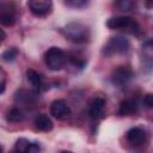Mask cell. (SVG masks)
Instances as JSON below:
<instances>
[{"instance_id":"obj_3","label":"cell","mask_w":153,"mask_h":153,"mask_svg":"<svg viewBox=\"0 0 153 153\" xmlns=\"http://www.w3.org/2000/svg\"><path fill=\"white\" fill-rule=\"evenodd\" d=\"M130 49V43L124 36H114L109 38L102 49V54L106 57L127 54Z\"/></svg>"},{"instance_id":"obj_25","label":"cell","mask_w":153,"mask_h":153,"mask_svg":"<svg viewBox=\"0 0 153 153\" xmlns=\"http://www.w3.org/2000/svg\"><path fill=\"white\" fill-rule=\"evenodd\" d=\"M151 1H152V0H148V1H147V7H148V8L152 7V6H151Z\"/></svg>"},{"instance_id":"obj_6","label":"cell","mask_w":153,"mask_h":153,"mask_svg":"<svg viewBox=\"0 0 153 153\" xmlns=\"http://www.w3.org/2000/svg\"><path fill=\"white\" fill-rule=\"evenodd\" d=\"M126 139L133 148H142L148 143V133L142 127H133L127 131Z\"/></svg>"},{"instance_id":"obj_2","label":"cell","mask_w":153,"mask_h":153,"mask_svg":"<svg viewBox=\"0 0 153 153\" xmlns=\"http://www.w3.org/2000/svg\"><path fill=\"white\" fill-rule=\"evenodd\" d=\"M106 26L110 30H117L122 31L129 35H137L140 32V25L139 23L128 16H118V17H111L106 20Z\"/></svg>"},{"instance_id":"obj_11","label":"cell","mask_w":153,"mask_h":153,"mask_svg":"<svg viewBox=\"0 0 153 153\" xmlns=\"http://www.w3.org/2000/svg\"><path fill=\"white\" fill-rule=\"evenodd\" d=\"M105 105H106V102L104 98L102 97L93 98L88 104V109H87L88 116L96 121L103 118L105 115Z\"/></svg>"},{"instance_id":"obj_20","label":"cell","mask_w":153,"mask_h":153,"mask_svg":"<svg viewBox=\"0 0 153 153\" xmlns=\"http://www.w3.org/2000/svg\"><path fill=\"white\" fill-rule=\"evenodd\" d=\"M90 0H65V4L71 8H82L88 5Z\"/></svg>"},{"instance_id":"obj_16","label":"cell","mask_w":153,"mask_h":153,"mask_svg":"<svg viewBox=\"0 0 153 153\" xmlns=\"http://www.w3.org/2000/svg\"><path fill=\"white\" fill-rule=\"evenodd\" d=\"M67 61L71 62V65H73L76 68H84L87 63V60L85 59V56H82L80 53H75L72 51L69 54H67Z\"/></svg>"},{"instance_id":"obj_24","label":"cell","mask_w":153,"mask_h":153,"mask_svg":"<svg viewBox=\"0 0 153 153\" xmlns=\"http://www.w3.org/2000/svg\"><path fill=\"white\" fill-rule=\"evenodd\" d=\"M5 39H6V33H5V31L2 29H0V45L4 43Z\"/></svg>"},{"instance_id":"obj_14","label":"cell","mask_w":153,"mask_h":153,"mask_svg":"<svg viewBox=\"0 0 153 153\" xmlns=\"http://www.w3.org/2000/svg\"><path fill=\"white\" fill-rule=\"evenodd\" d=\"M26 78H27V81L31 84V86L33 87V90L36 92H39V91L43 90V86H44L43 78L38 72H36L32 68H29L26 71Z\"/></svg>"},{"instance_id":"obj_9","label":"cell","mask_w":153,"mask_h":153,"mask_svg":"<svg viewBox=\"0 0 153 153\" xmlns=\"http://www.w3.org/2000/svg\"><path fill=\"white\" fill-rule=\"evenodd\" d=\"M30 12L36 17H45L53 10V0H29Z\"/></svg>"},{"instance_id":"obj_15","label":"cell","mask_w":153,"mask_h":153,"mask_svg":"<svg viewBox=\"0 0 153 153\" xmlns=\"http://www.w3.org/2000/svg\"><path fill=\"white\" fill-rule=\"evenodd\" d=\"M114 6L121 12H130L136 8L137 0H114Z\"/></svg>"},{"instance_id":"obj_13","label":"cell","mask_w":153,"mask_h":153,"mask_svg":"<svg viewBox=\"0 0 153 153\" xmlns=\"http://www.w3.org/2000/svg\"><path fill=\"white\" fill-rule=\"evenodd\" d=\"M33 126L38 131H50L54 127L53 121L45 114H39L33 120Z\"/></svg>"},{"instance_id":"obj_23","label":"cell","mask_w":153,"mask_h":153,"mask_svg":"<svg viewBox=\"0 0 153 153\" xmlns=\"http://www.w3.org/2000/svg\"><path fill=\"white\" fill-rule=\"evenodd\" d=\"M41 149H42V147L37 142H31L30 146H29V148H27V151H26V153H37Z\"/></svg>"},{"instance_id":"obj_19","label":"cell","mask_w":153,"mask_h":153,"mask_svg":"<svg viewBox=\"0 0 153 153\" xmlns=\"http://www.w3.org/2000/svg\"><path fill=\"white\" fill-rule=\"evenodd\" d=\"M31 141L25 139V137H19L17 141H16V145H14V149L17 152H20V153H26L29 146H30Z\"/></svg>"},{"instance_id":"obj_7","label":"cell","mask_w":153,"mask_h":153,"mask_svg":"<svg viewBox=\"0 0 153 153\" xmlns=\"http://www.w3.org/2000/svg\"><path fill=\"white\" fill-rule=\"evenodd\" d=\"M133 78V71L128 66H120L111 72L110 80L116 87H124Z\"/></svg>"},{"instance_id":"obj_18","label":"cell","mask_w":153,"mask_h":153,"mask_svg":"<svg viewBox=\"0 0 153 153\" xmlns=\"http://www.w3.org/2000/svg\"><path fill=\"white\" fill-rule=\"evenodd\" d=\"M18 55H19V50L16 47H11L10 49H7L2 53L1 57H2V60L7 61V62H11V61H14L18 57Z\"/></svg>"},{"instance_id":"obj_21","label":"cell","mask_w":153,"mask_h":153,"mask_svg":"<svg viewBox=\"0 0 153 153\" xmlns=\"http://www.w3.org/2000/svg\"><path fill=\"white\" fill-rule=\"evenodd\" d=\"M6 81H7V74H6L5 69L0 66V93H2L5 91Z\"/></svg>"},{"instance_id":"obj_1","label":"cell","mask_w":153,"mask_h":153,"mask_svg":"<svg viewBox=\"0 0 153 153\" xmlns=\"http://www.w3.org/2000/svg\"><path fill=\"white\" fill-rule=\"evenodd\" d=\"M62 35L66 39L75 44H84L90 41V29L79 22H71L61 29Z\"/></svg>"},{"instance_id":"obj_5","label":"cell","mask_w":153,"mask_h":153,"mask_svg":"<svg viewBox=\"0 0 153 153\" xmlns=\"http://www.w3.org/2000/svg\"><path fill=\"white\" fill-rule=\"evenodd\" d=\"M18 18V8L16 2L6 0L0 2V23L5 26H13Z\"/></svg>"},{"instance_id":"obj_12","label":"cell","mask_w":153,"mask_h":153,"mask_svg":"<svg viewBox=\"0 0 153 153\" xmlns=\"http://www.w3.org/2000/svg\"><path fill=\"white\" fill-rule=\"evenodd\" d=\"M136 111H137V102L134 98H128L120 103L117 112L120 116H131L136 114Z\"/></svg>"},{"instance_id":"obj_22","label":"cell","mask_w":153,"mask_h":153,"mask_svg":"<svg viewBox=\"0 0 153 153\" xmlns=\"http://www.w3.org/2000/svg\"><path fill=\"white\" fill-rule=\"evenodd\" d=\"M142 103H143V105H145L147 109H151V108L153 106V99H152V94H151V93H147V94L143 97Z\"/></svg>"},{"instance_id":"obj_17","label":"cell","mask_w":153,"mask_h":153,"mask_svg":"<svg viewBox=\"0 0 153 153\" xmlns=\"http://www.w3.org/2000/svg\"><path fill=\"white\" fill-rule=\"evenodd\" d=\"M6 117H7V121L8 122L18 123V122H22L24 120V112H23V110L19 106H16V108H12L7 112V116Z\"/></svg>"},{"instance_id":"obj_4","label":"cell","mask_w":153,"mask_h":153,"mask_svg":"<svg viewBox=\"0 0 153 153\" xmlns=\"http://www.w3.org/2000/svg\"><path fill=\"white\" fill-rule=\"evenodd\" d=\"M44 62L51 71H60L67 63V53L59 47H51L44 53Z\"/></svg>"},{"instance_id":"obj_8","label":"cell","mask_w":153,"mask_h":153,"mask_svg":"<svg viewBox=\"0 0 153 153\" xmlns=\"http://www.w3.org/2000/svg\"><path fill=\"white\" fill-rule=\"evenodd\" d=\"M14 100L17 103V105L22 109V108H26V109H32L36 106L37 100H38V92L33 91H27V90H19L16 96H14Z\"/></svg>"},{"instance_id":"obj_26","label":"cell","mask_w":153,"mask_h":153,"mask_svg":"<svg viewBox=\"0 0 153 153\" xmlns=\"http://www.w3.org/2000/svg\"><path fill=\"white\" fill-rule=\"evenodd\" d=\"M2 151H4V149H2V147H1V146H0V153H1V152H2Z\"/></svg>"},{"instance_id":"obj_10","label":"cell","mask_w":153,"mask_h":153,"mask_svg":"<svg viewBox=\"0 0 153 153\" xmlns=\"http://www.w3.org/2000/svg\"><path fill=\"white\" fill-rule=\"evenodd\" d=\"M71 108L63 99H55L50 104V115L57 120H66L71 116Z\"/></svg>"}]
</instances>
